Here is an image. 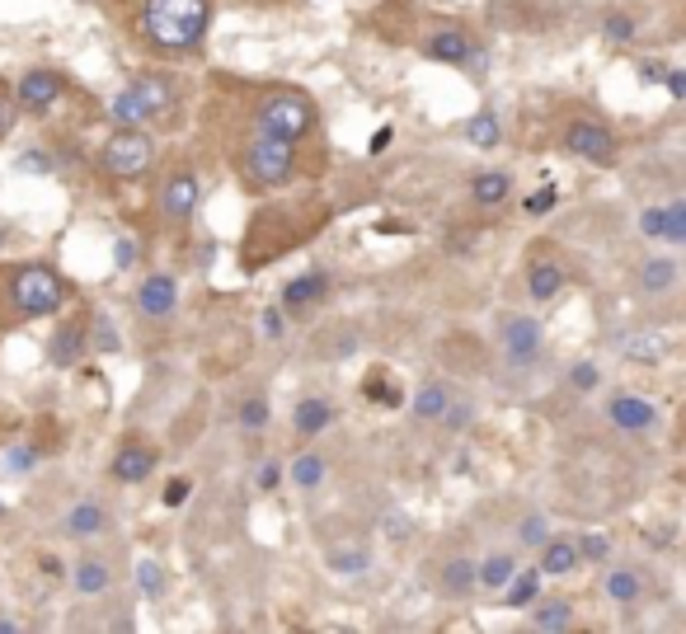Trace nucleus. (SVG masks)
Returning <instances> with one entry per match:
<instances>
[{"label": "nucleus", "instance_id": "obj_1", "mask_svg": "<svg viewBox=\"0 0 686 634\" xmlns=\"http://www.w3.org/2000/svg\"><path fill=\"white\" fill-rule=\"evenodd\" d=\"M212 24V5L207 0H146L141 5L137 29L141 38L160 52H188L207 38Z\"/></svg>", "mask_w": 686, "mask_h": 634}, {"label": "nucleus", "instance_id": "obj_2", "mask_svg": "<svg viewBox=\"0 0 686 634\" xmlns=\"http://www.w3.org/2000/svg\"><path fill=\"white\" fill-rule=\"evenodd\" d=\"M10 296H15L19 315H52V310H62V301H66V282L57 278V268L29 263V268H19L15 273Z\"/></svg>", "mask_w": 686, "mask_h": 634}, {"label": "nucleus", "instance_id": "obj_3", "mask_svg": "<svg viewBox=\"0 0 686 634\" xmlns=\"http://www.w3.org/2000/svg\"><path fill=\"white\" fill-rule=\"evenodd\" d=\"M245 170H250L254 184L264 188H278L292 179L297 170V141H282V137H259L250 141V151H245Z\"/></svg>", "mask_w": 686, "mask_h": 634}, {"label": "nucleus", "instance_id": "obj_4", "mask_svg": "<svg viewBox=\"0 0 686 634\" xmlns=\"http://www.w3.org/2000/svg\"><path fill=\"white\" fill-rule=\"evenodd\" d=\"M311 127H315V109H311V99H301V94H273L259 109V132L264 137L301 141Z\"/></svg>", "mask_w": 686, "mask_h": 634}, {"label": "nucleus", "instance_id": "obj_5", "mask_svg": "<svg viewBox=\"0 0 686 634\" xmlns=\"http://www.w3.org/2000/svg\"><path fill=\"white\" fill-rule=\"evenodd\" d=\"M151 155H156V146H151V137L146 132H132V127H123L118 137L104 146V170L113 174V179H137V174H146V165H151Z\"/></svg>", "mask_w": 686, "mask_h": 634}, {"label": "nucleus", "instance_id": "obj_6", "mask_svg": "<svg viewBox=\"0 0 686 634\" xmlns=\"http://www.w3.org/2000/svg\"><path fill=\"white\" fill-rule=\"evenodd\" d=\"M499 343H503V357H508L513 367H527L531 357L541 353V325H536L531 315H503Z\"/></svg>", "mask_w": 686, "mask_h": 634}, {"label": "nucleus", "instance_id": "obj_7", "mask_svg": "<svg viewBox=\"0 0 686 634\" xmlns=\"http://www.w3.org/2000/svg\"><path fill=\"white\" fill-rule=\"evenodd\" d=\"M475 38L470 33H461V29H437V33H428L419 43V52L428 57V62H447V66H470V57H475Z\"/></svg>", "mask_w": 686, "mask_h": 634}, {"label": "nucleus", "instance_id": "obj_8", "mask_svg": "<svg viewBox=\"0 0 686 634\" xmlns=\"http://www.w3.org/2000/svg\"><path fill=\"white\" fill-rule=\"evenodd\" d=\"M174 306H179V282L170 273H151V278H141L137 287V310L146 320H170Z\"/></svg>", "mask_w": 686, "mask_h": 634}, {"label": "nucleus", "instance_id": "obj_9", "mask_svg": "<svg viewBox=\"0 0 686 634\" xmlns=\"http://www.w3.org/2000/svg\"><path fill=\"white\" fill-rule=\"evenodd\" d=\"M564 146L574 155H583V160H593V165H611L616 160V137L597 123H574L564 132Z\"/></svg>", "mask_w": 686, "mask_h": 634}, {"label": "nucleus", "instance_id": "obj_10", "mask_svg": "<svg viewBox=\"0 0 686 634\" xmlns=\"http://www.w3.org/2000/svg\"><path fill=\"white\" fill-rule=\"evenodd\" d=\"M654 418H658V409L644 400V395H611L607 400V423L621 428V433H649Z\"/></svg>", "mask_w": 686, "mask_h": 634}, {"label": "nucleus", "instance_id": "obj_11", "mask_svg": "<svg viewBox=\"0 0 686 634\" xmlns=\"http://www.w3.org/2000/svg\"><path fill=\"white\" fill-rule=\"evenodd\" d=\"M62 90H66V80L57 71H29V76L19 80V104L29 113H43L62 99Z\"/></svg>", "mask_w": 686, "mask_h": 634}, {"label": "nucleus", "instance_id": "obj_12", "mask_svg": "<svg viewBox=\"0 0 686 634\" xmlns=\"http://www.w3.org/2000/svg\"><path fill=\"white\" fill-rule=\"evenodd\" d=\"M329 296V273L325 268H311V273H301L282 287V306L287 310H306V306H320Z\"/></svg>", "mask_w": 686, "mask_h": 634}, {"label": "nucleus", "instance_id": "obj_13", "mask_svg": "<svg viewBox=\"0 0 686 634\" xmlns=\"http://www.w3.org/2000/svg\"><path fill=\"white\" fill-rule=\"evenodd\" d=\"M198 207V174H174L165 193H160V212L170 221H188Z\"/></svg>", "mask_w": 686, "mask_h": 634}, {"label": "nucleus", "instance_id": "obj_14", "mask_svg": "<svg viewBox=\"0 0 686 634\" xmlns=\"http://www.w3.org/2000/svg\"><path fill=\"white\" fill-rule=\"evenodd\" d=\"M151 470H156V451L141 447V442H127V447L113 456V480L118 484H141Z\"/></svg>", "mask_w": 686, "mask_h": 634}, {"label": "nucleus", "instance_id": "obj_15", "mask_svg": "<svg viewBox=\"0 0 686 634\" xmlns=\"http://www.w3.org/2000/svg\"><path fill=\"white\" fill-rule=\"evenodd\" d=\"M104 522H109V512L99 508L94 498H85V503H76V508L66 512L62 536H71V541H90V536H99V531H104Z\"/></svg>", "mask_w": 686, "mask_h": 634}, {"label": "nucleus", "instance_id": "obj_16", "mask_svg": "<svg viewBox=\"0 0 686 634\" xmlns=\"http://www.w3.org/2000/svg\"><path fill=\"white\" fill-rule=\"evenodd\" d=\"M85 343H90V334L71 320V325H62L57 334H52V343H47V362H52V367H76L80 353H85Z\"/></svg>", "mask_w": 686, "mask_h": 634}, {"label": "nucleus", "instance_id": "obj_17", "mask_svg": "<svg viewBox=\"0 0 686 634\" xmlns=\"http://www.w3.org/2000/svg\"><path fill=\"white\" fill-rule=\"evenodd\" d=\"M578 564H583V550H578V541L550 536V541L541 545V573H550V578H564V573H574Z\"/></svg>", "mask_w": 686, "mask_h": 634}, {"label": "nucleus", "instance_id": "obj_18", "mask_svg": "<svg viewBox=\"0 0 686 634\" xmlns=\"http://www.w3.org/2000/svg\"><path fill=\"white\" fill-rule=\"evenodd\" d=\"M329 423H334V404H329V400H320V395H306V400L297 404V414H292V428H297L301 437L325 433Z\"/></svg>", "mask_w": 686, "mask_h": 634}, {"label": "nucleus", "instance_id": "obj_19", "mask_svg": "<svg viewBox=\"0 0 686 634\" xmlns=\"http://www.w3.org/2000/svg\"><path fill=\"white\" fill-rule=\"evenodd\" d=\"M560 287H564V268H560V263L536 259L527 268V292H531V301H550V296H560Z\"/></svg>", "mask_w": 686, "mask_h": 634}, {"label": "nucleus", "instance_id": "obj_20", "mask_svg": "<svg viewBox=\"0 0 686 634\" xmlns=\"http://www.w3.org/2000/svg\"><path fill=\"white\" fill-rule=\"evenodd\" d=\"M508 193H513V179L503 170H489V174H475V179H470V198L480 202V207H499V202H508Z\"/></svg>", "mask_w": 686, "mask_h": 634}, {"label": "nucleus", "instance_id": "obj_21", "mask_svg": "<svg viewBox=\"0 0 686 634\" xmlns=\"http://www.w3.org/2000/svg\"><path fill=\"white\" fill-rule=\"evenodd\" d=\"M71 583H76L80 597H104L109 592V564L104 559H80L71 569Z\"/></svg>", "mask_w": 686, "mask_h": 634}, {"label": "nucleus", "instance_id": "obj_22", "mask_svg": "<svg viewBox=\"0 0 686 634\" xmlns=\"http://www.w3.org/2000/svg\"><path fill=\"white\" fill-rule=\"evenodd\" d=\"M447 404H452L447 386H442V381H428V386H419V395H414V418H419V423H442Z\"/></svg>", "mask_w": 686, "mask_h": 634}, {"label": "nucleus", "instance_id": "obj_23", "mask_svg": "<svg viewBox=\"0 0 686 634\" xmlns=\"http://www.w3.org/2000/svg\"><path fill=\"white\" fill-rule=\"evenodd\" d=\"M466 141L470 146H480V151H494L503 141V127H499V118L489 109H480V113H470L466 118Z\"/></svg>", "mask_w": 686, "mask_h": 634}, {"label": "nucleus", "instance_id": "obj_24", "mask_svg": "<svg viewBox=\"0 0 686 634\" xmlns=\"http://www.w3.org/2000/svg\"><path fill=\"white\" fill-rule=\"evenodd\" d=\"M607 597L616 606H635L644 597V578L635 569H611L607 573Z\"/></svg>", "mask_w": 686, "mask_h": 634}, {"label": "nucleus", "instance_id": "obj_25", "mask_svg": "<svg viewBox=\"0 0 686 634\" xmlns=\"http://www.w3.org/2000/svg\"><path fill=\"white\" fill-rule=\"evenodd\" d=\"M442 588L452 592V597H466L470 588H480V564H470V559H447V569H442Z\"/></svg>", "mask_w": 686, "mask_h": 634}, {"label": "nucleus", "instance_id": "obj_26", "mask_svg": "<svg viewBox=\"0 0 686 634\" xmlns=\"http://www.w3.org/2000/svg\"><path fill=\"white\" fill-rule=\"evenodd\" d=\"M616 353L630 362H658L663 357V339L658 334H616Z\"/></svg>", "mask_w": 686, "mask_h": 634}, {"label": "nucleus", "instance_id": "obj_27", "mask_svg": "<svg viewBox=\"0 0 686 634\" xmlns=\"http://www.w3.org/2000/svg\"><path fill=\"white\" fill-rule=\"evenodd\" d=\"M531 625H536V630H569V625H574V606L564 602V597H550V602H541L536 606V611H531Z\"/></svg>", "mask_w": 686, "mask_h": 634}, {"label": "nucleus", "instance_id": "obj_28", "mask_svg": "<svg viewBox=\"0 0 686 634\" xmlns=\"http://www.w3.org/2000/svg\"><path fill=\"white\" fill-rule=\"evenodd\" d=\"M513 573H517V559L513 555H489L480 564V588H489V592H503L508 583H513Z\"/></svg>", "mask_w": 686, "mask_h": 634}, {"label": "nucleus", "instance_id": "obj_29", "mask_svg": "<svg viewBox=\"0 0 686 634\" xmlns=\"http://www.w3.org/2000/svg\"><path fill=\"white\" fill-rule=\"evenodd\" d=\"M132 90L141 94V104H146V118H156V113H165L174 104V94H170V85L160 76H141V80H132Z\"/></svg>", "mask_w": 686, "mask_h": 634}, {"label": "nucleus", "instance_id": "obj_30", "mask_svg": "<svg viewBox=\"0 0 686 634\" xmlns=\"http://www.w3.org/2000/svg\"><path fill=\"white\" fill-rule=\"evenodd\" d=\"M508 606L513 611H522V606H531L536 597H541V569H517L513 573V583H508Z\"/></svg>", "mask_w": 686, "mask_h": 634}, {"label": "nucleus", "instance_id": "obj_31", "mask_svg": "<svg viewBox=\"0 0 686 634\" xmlns=\"http://www.w3.org/2000/svg\"><path fill=\"white\" fill-rule=\"evenodd\" d=\"M329 569L339 573V578H358V573L372 569V555L362 545H343V550H329Z\"/></svg>", "mask_w": 686, "mask_h": 634}, {"label": "nucleus", "instance_id": "obj_32", "mask_svg": "<svg viewBox=\"0 0 686 634\" xmlns=\"http://www.w3.org/2000/svg\"><path fill=\"white\" fill-rule=\"evenodd\" d=\"M672 282H677V263L672 259H644V268H640V287L649 296H658V292H668Z\"/></svg>", "mask_w": 686, "mask_h": 634}, {"label": "nucleus", "instance_id": "obj_33", "mask_svg": "<svg viewBox=\"0 0 686 634\" xmlns=\"http://www.w3.org/2000/svg\"><path fill=\"white\" fill-rule=\"evenodd\" d=\"M292 484H297V489H306V494H311V489H320V484H325V456L301 451L297 461H292Z\"/></svg>", "mask_w": 686, "mask_h": 634}, {"label": "nucleus", "instance_id": "obj_34", "mask_svg": "<svg viewBox=\"0 0 686 634\" xmlns=\"http://www.w3.org/2000/svg\"><path fill=\"white\" fill-rule=\"evenodd\" d=\"M113 123L118 127H137V123H146V104H141V94L127 85V90H118L113 94Z\"/></svg>", "mask_w": 686, "mask_h": 634}, {"label": "nucleus", "instance_id": "obj_35", "mask_svg": "<svg viewBox=\"0 0 686 634\" xmlns=\"http://www.w3.org/2000/svg\"><path fill=\"white\" fill-rule=\"evenodd\" d=\"M38 461H43V451L24 442V447H10L5 456H0V470H5V475H29Z\"/></svg>", "mask_w": 686, "mask_h": 634}, {"label": "nucleus", "instance_id": "obj_36", "mask_svg": "<svg viewBox=\"0 0 686 634\" xmlns=\"http://www.w3.org/2000/svg\"><path fill=\"white\" fill-rule=\"evenodd\" d=\"M137 588L141 597H165V569H160L156 559H141L137 564Z\"/></svg>", "mask_w": 686, "mask_h": 634}, {"label": "nucleus", "instance_id": "obj_37", "mask_svg": "<svg viewBox=\"0 0 686 634\" xmlns=\"http://www.w3.org/2000/svg\"><path fill=\"white\" fill-rule=\"evenodd\" d=\"M240 428H245V433H264L268 428V400L250 395V400L240 404Z\"/></svg>", "mask_w": 686, "mask_h": 634}, {"label": "nucleus", "instance_id": "obj_38", "mask_svg": "<svg viewBox=\"0 0 686 634\" xmlns=\"http://www.w3.org/2000/svg\"><path fill=\"white\" fill-rule=\"evenodd\" d=\"M94 348H99V353H118V348H123V339H118V329H113V320L109 315H104V310H99V315H94Z\"/></svg>", "mask_w": 686, "mask_h": 634}, {"label": "nucleus", "instance_id": "obj_39", "mask_svg": "<svg viewBox=\"0 0 686 634\" xmlns=\"http://www.w3.org/2000/svg\"><path fill=\"white\" fill-rule=\"evenodd\" d=\"M517 541H522V545H546L550 541L546 517H536V512H531V517H522V522H517Z\"/></svg>", "mask_w": 686, "mask_h": 634}, {"label": "nucleus", "instance_id": "obj_40", "mask_svg": "<svg viewBox=\"0 0 686 634\" xmlns=\"http://www.w3.org/2000/svg\"><path fill=\"white\" fill-rule=\"evenodd\" d=\"M602 38H607V43H630V38H635V19L630 15H607L602 19Z\"/></svg>", "mask_w": 686, "mask_h": 634}, {"label": "nucleus", "instance_id": "obj_41", "mask_svg": "<svg viewBox=\"0 0 686 634\" xmlns=\"http://www.w3.org/2000/svg\"><path fill=\"white\" fill-rule=\"evenodd\" d=\"M663 240L686 245V202H668V231H663Z\"/></svg>", "mask_w": 686, "mask_h": 634}, {"label": "nucleus", "instance_id": "obj_42", "mask_svg": "<svg viewBox=\"0 0 686 634\" xmlns=\"http://www.w3.org/2000/svg\"><path fill=\"white\" fill-rule=\"evenodd\" d=\"M640 231L649 235V240H663V231H668V207H644V212H640Z\"/></svg>", "mask_w": 686, "mask_h": 634}, {"label": "nucleus", "instance_id": "obj_43", "mask_svg": "<svg viewBox=\"0 0 686 634\" xmlns=\"http://www.w3.org/2000/svg\"><path fill=\"white\" fill-rule=\"evenodd\" d=\"M578 550H583V559H588V564H607L611 541H607V536H597V531H588V536L578 541Z\"/></svg>", "mask_w": 686, "mask_h": 634}, {"label": "nucleus", "instance_id": "obj_44", "mask_svg": "<svg viewBox=\"0 0 686 634\" xmlns=\"http://www.w3.org/2000/svg\"><path fill=\"white\" fill-rule=\"evenodd\" d=\"M362 395H367V400H381V404H400V390L386 386V376H381V372L367 376V386H362Z\"/></svg>", "mask_w": 686, "mask_h": 634}, {"label": "nucleus", "instance_id": "obj_45", "mask_svg": "<svg viewBox=\"0 0 686 634\" xmlns=\"http://www.w3.org/2000/svg\"><path fill=\"white\" fill-rule=\"evenodd\" d=\"M555 202H560V188H536V193H531L527 202H522V207H527V217H546L550 207H555Z\"/></svg>", "mask_w": 686, "mask_h": 634}, {"label": "nucleus", "instance_id": "obj_46", "mask_svg": "<svg viewBox=\"0 0 686 634\" xmlns=\"http://www.w3.org/2000/svg\"><path fill=\"white\" fill-rule=\"evenodd\" d=\"M597 381H602L597 362H574V367H569V386L574 390H597Z\"/></svg>", "mask_w": 686, "mask_h": 634}, {"label": "nucleus", "instance_id": "obj_47", "mask_svg": "<svg viewBox=\"0 0 686 634\" xmlns=\"http://www.w3.org/2000/svg\"><path fill=\"white\" fill-rule=\"evenodd\" d=\"M19 170H24V174H52V170H57V160H52L47 151H24V155H19Z\"/></svg>", "mask_w": 686, "mask_h": 634}, {"label": "nucleus", "instance_id": "obj_48", "mask_svg": "<svg viewBox=\"0 0 686 634\" xmlns=\"http://www.w3.org/2000/svg\"><path fill=\"white\" fill-rule=\"evenodd\" d=\"M254 484H259L264 494H273V489L282 484V465H278V461H264L259 470H254Z\"/></svg>", "mask_w": 686, "mask_h": 634}, {"label": "nucleus", "instance_id": "obj_49", "mask_svg": "<svg viewBox=\"0 0 686 634\" xmlns=\"http://www.w3.org/2000/svg\"><path fill=\"white\" fill-rule=\"evenodd\" d=\"M442 428H452V433H466V428H470V404H447V414H442Z\"/></svg>", "mask_w": 686, "mask_h": 634}, {"label": "nucleus", "instance_id": "obj_50", "mask_svg": "<svg viewBox=\"0 0 686 634\" xmlns=\"http://www.w3.org/2000/svg\"><path fill=\"white\" fill-rule=\"evenodd\" d=\"M188 494H193V484H188L184 475H179V480H170V484H165V508H184Z\"/></svg>", "mask_w": 686, "mask_h": 634}, {"label": "nucleus", "instance_id": "obj_51", "mask_svg": "<svg viewBox=\"0 0 686 634\" xmlns=\"http://www.w3.org/2000/svg\"><path fill=\"white\" fill-rule=\"evenodd\" d=\"M113 263H118V268H132V263H137V240L118 235V245H113Z\"/></svg>", "mask_w": 686, "mask_h": 634}, {"label": "nucleus", "instance_id": "obj_52", "mask_svg": "<svg viewBox=\"0 0 686 634\" xmlns=\"http://www.w3.org/2000/svg\"><path fill=\"white\" fill-rule=\"evenodd\" d=\"M386 536H390V541H405V536H409V517H405V512H390V517H386Z\"/></svg>", "mask_w": 686, "mask_h": 634}, {"label": "nucleus", "instance_id": "obj_53", "mask_svg": "<svg viewBox=\"0 0 686 634\" xmlns=\"http://www.w3.org/2000/svg\"><path fill=\"white\" fill-rule=\"evenodd\" d=\"M282 329H287L282 310H278V306H268V310H264V334H268V339H282Z\"/></svg>", "mask_w": 686, "mask_h": 634}, {"label": "nucleus", "instance_id": "obj_54", "mask_svg": "<svg viewBox=\"0 0 686 634\" xmlns=\"http://www.w3.org/2000/svg\"><path fill=\"white\" fill-rule=\"evenodd\" d=\"M663 76H668V66H663V62H640V80H644V85H658Z\"/></svg>", "mask_w": 686, "mask_h": 634}, {"label": "nucleus", "instance_id": "obj_55", "mask_svg": "<svg viewBox=\"0 0 686 634\" xmlns=\"http://www.w3.org/2000/svg\"><path fill=\"white\" fill-rule=\"evenodd\" d=\"M663 85H668V94L686 99V71H668V76H663Z\"/></svg>", "mask_w": 686, "mask_h": 634}, {"label": "nucleus", "instance_id": "obj_56", "mask_svg": "<svg viewBox=\"0 0 686 634\" xmlns=\"http://www.w3.org/2000/svg\"><path fill=\"white\" fill-rule=\"evenodd\" d=\"M10 127H15V104H10V99L0 94V137H5Z\"/></svg>", "mask_w": 686, "mask_h": 634}, {"label": "nucleus", "instance_id": "obj_57", "mask_svg": "<svg viewBox=\"0 0 686 634\" xmlns=\"http://www.w3.org/2000/svg\"><path fill=\"white\" fill-rule=\"evenodd\" d=\"M390 137H395V132H390V127H381V132H372V155H381L390 146Z\"/></svg>", "mask_w": 686, "mask_h": 634}, {"label": "nucleus", "instance_id": "obj_58", "mask_svg": "<svg viewBox=\"0 0 686 634\" xmlns=\"http://www.w3.org/2000/svg\"><path fill=\"white\" fill-rule=\"evenodd\" d=\"M38 569H43L47 578H57V573H62V559H57V555H43V564H38Z\"/></svg>", "mask_w": 686, "mask_h": 634}, {"label": "nucleus", "instance_id": "obj_59", "mask_svg": "<svg viewBox=\"0 0 686 634\" xmlns=\"http://www.w3.org/2000/svg\"><path fill=\"white\" fill-rule=\"evenodd\" d=\"M381 231H386V235H405L409 226H405V221H381Z\"/></svg>", "mask_w": 686, "mask_h": 634}, {"label": "nucleus", "instance_id": "obj_60", "mask_svg": "<svg viewBox=\"0 0 686 634\" xmlns=\"http://www.w3.org/2000/svg\"><path fill=\"white\" fill-rule=\"evenodd\" d=\"M19 630V620H10V616H0V634H15Z\"/></svg>", "mask_w": 686, "mask_h": 634}, {"label": "nucleus", "instance_id": "obj_61", "mask_svg": "<svg viewBox=\"0 0 686 634\" xmlns=\"http://www.w3.org/2000/svg\"><path fill=\"white\" fill-rule=\"evenodd\" d=\"M0 512H5V498H0Z\"/></svg>", "mask_w": 686, "mask_h": 634}]
</instances>
